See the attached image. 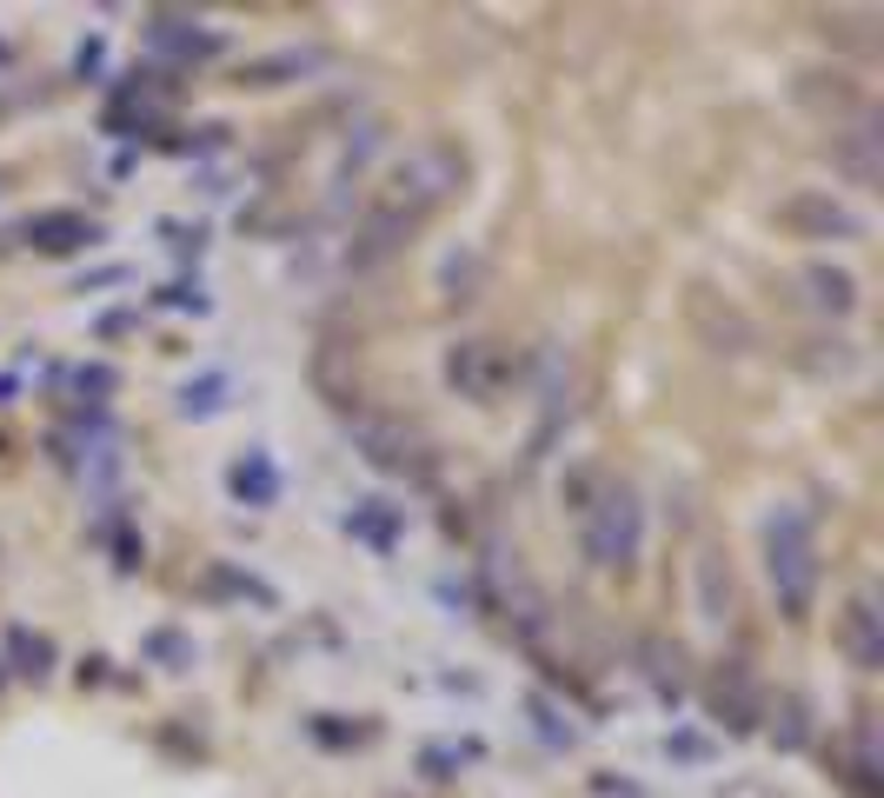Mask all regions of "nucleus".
<instances>
[{"label": "nucleus", "mask_w": 884, "mask_h": 798, "mask_svg": "<svg viewBox=\"0 0 884 798\" xmlns=\"http://www.w3.org/2000/svg\"><path fill=\"white\" fill-rule=\"evenodd\" d=\"M472 180V160L459 140L446 133H426L413 140L406 153L386 167L373 207L353 220V239H346V273H379L386 260H399L413 247V239L426 233V220H439Z\"/></svg>", "instance_id": "f257e3e1"}, {"label": "nucleus", "mask_w": 884, "mask_h": 798, "mask_svg": "<svg viewBox=\"0 0 884 798\" xmlns=\"http://www.w3.org/2000/svg\"><path fill=\"white\" fill-rule=\"evenodd\" d=\"M758 552H765V579H771V599H778L785 625H805L812 606H818V579H825L812 513L791 506V500H778V506L765 513V526H758Z\"/></svg>", "instance_id": "f03ea898"}, {"label": "nucleus", "mask_w": 884, "mask_h": 798, "mask_svg": "<svg viewBox=\"0 0 884 798\" xmlns=\"http://www.w3.org/2000/svg\"><path fill=\"white\" fill-rule=\"evenodd\" d=\"M579 545L599 573H618V579L638 566V552H646V500H638V486L618 479L612 466L592 486V500L579 506Z\"/></svg>", "instance_id": "7ed1b4c3"}, {"label": "nucleus", "mask_w": 884, "mask_h": 798, "mask_svg": "<svg viewBox=\"0 0 884 798\" xmlns=\"http://www.w3.org/2000/svg\"><path fill=\"white\" fill-rule=\"evenodd\" d=\"M360 459L386 479H406V486H426V479H439V439L406 420V413H353L346 420Z\"/></svg>", "instance_id": "20e7f679"}, {"label": "nucleus", "mask_w": 884, "mask_h": 798, "mask_svg": "<svg viewBox=\"0 0 884 798\" xmlns=\"http://www.w3.org/2000/svg\"><path fill=\"white\" fill-rule=\"evenodd\" d=\"M439 373H446V386H452L459 399H472V407H493L506 386L526 379V360H519L512 347H499V340H452Z\"/></svg>", "instance_id": "39448f33"}, {"label": "nucleus", "mask_w": 884, "mask_h": 798, "mask_svg": "<svg viewBox=\"0 0 884 798\" xmlns=\"http://www.w3.org/2000/svg\"><path fill=\"white\" fill-rule=\"evenodd\" d=\"M698 699H705V718H711V726H726L732 739H752L765 718H771V699H765V685H758V672L745 659H718L711 679L698 685Z\"/></svg>", "instance_id": "423d86ee"}, {"label": "nucleus", "mask_w": 884, "mask_h": 798, "mask_svg": "<svg viewBox=\"0 0 884 798\" xmlns=\"http://www.w3.org/2000/svg\"><path fill=\"white\" fill-rule=\"evenodd\" d=\"M791 101L805 107L825 133L858 127V120H871V114H877V107H871V94L858 87L845 67H798V73H791Z\"/></svg>", "instance_id": "0eeeda50"}, {"label": "nucleus", "mask_w": 884, "mask_h": 798, "mask_svg": "<svg viewBox=\"0 0 884 798\" xmlns=\"http://www.w3.org/2000/svg\"><path fill=\"white\" fill-rule=\"evenodd\" d=\"M685 327H692V333H698L711 353H726V360L758 353V319H752L739 300L711 293L705 280H692V286H685Z\"/></svg>", "instance_id": "6e6552de"}, {"label": "nucleus", "mask_w": 884, "mask_h": 798, "mask_svg": "<svg viewBox=\"0 0 884 798\" xmlns=\"http://www.w3.org/2000/svg\"><path fill=\"white\" fill-rule=\"evenodd\" d=\"M771 220H778L791 239H864V233H871V220H864L851 200H838L832 187H798V193H785V200L771 207Z\"/></svg>", "instance_id": "1a4fd4ad"}, {"label": "nucleus", "mask_w": 884, "mask_h": 798, "mask_svg": "<svg viewBox=\"0 0 884 798\" xmlns=\"http://www.w3.org/2000/svg\"><path fill=\"white\" fill-rule=\"evenodd\" d=\"M825 160H832L851 187H877V180H884V120L871 114V120H858V127H838V133L825 140Z\"/></svg>", "instance_id": "9d476101"}, {"label": "nucleus", "mask_w": 884, "mask_h": 798, "mask_svg": "<svg viewBox=\"0 0 884 798\" xmlns=\"http://www.w3.org/2000/svg\"><path fill=\"white\" fill-rule=\"evenodd\" d=\"M638 672H646V685L659 692V705H685L692 699V653L679 646V638H665V632H646L638 638Z\"/></svg>", "instance_id": "9b49d317"}, {"label": "nucleus", "mask_w": 884, "mask_h": 798, "mask_svg": "<svg viewBox=\"0 0 884 798\" xmlns=\"http://www.w3.org/2000/svg\"><path fill=\"white\" fill-rule=\"evenodd\" d=\"M21 233H27V247L47 254V260H67V254H80V247H101V220L73 213V207H40V213H27Z\"/></svg>", "instance_id": "f8f14e48"}, {"label": "nucleus", "mask_w": 884, "mask_h": 798, "mask_svg": "<svg viewBox=\"0 0 884 798\" xmlns=\"http://www.w3.org/2000/svg\"><path fill=\"white\" fill-rule=\"evenodd\" d=\"M785 353H791L798 373L818 379V386H851V379L864 373V353H858L851 340H838V333H805V340H791Z\"/></svg>", "instance_id": "ddd939ff"}, {"label": "nucleus", "mask_w": 884, "mask_h": 798, "mask_svg": "<svg viewBox=\"0 0 884 798\" xmlns=\"http://www.w3.org/2000/svg\"><path fill=\"white\" fill-rule=\"evenodd\" d=\"M838 646H845V659H851L858 672H877V666H884V612H877L871 592H851V599H845V612H838Z\"/></svg>", "instance_id": "4468645a"}, {"label": "nucleus", "mask_w": 884, "mask_h": 798, "mask_svg": "<svg viewBox=\"0 0 884 798\" xmlns=\"http://www.w3.org/2000/svg\"><path fill=\"white\" fill-rule=\"evenodd\" d=\"M692 606H698V619L705 625H726L732 619V606H739V592H732V566L718 559L711 545H698V559H692Z\"/></svg>", "instance_id": "2eb2a0df"}, {"label": "nucleus", "mask_w": 884, "mask_h": 798, "mask_svg": "<svg viewBox=\"0 0 884 798\" xmlns=\"http://www.w3.org/2000/svg\"><path fill=\"white\" fill-rule=\"evenodd\" d=\"M327 67V47H280V54H260V60H247L233 80L239 87H286V80H306V73H319Z\"/></svg>", "instance_id": "dca6fc26"}, {"label": "nucleus", "mask_w": 884, "mask_h": 798, "mask_svg": "<svg viewBox=\"0 0 884 798\" xmlns=\"http://www.w3.org/2000/svg\"><path fill=\"white\" fill-rule=\"evenodd\" d=\"M146 40H153L160 54H174V60H213V54L226 47L213 27H200V21H187V14H146Z\"/></svg>", "instance_id": "f3484780"}, {"label": "nucleus", "mask_w": 884, "mask_h": 798, "mask_svg": "<svg viewBox=\"0 0 884 798\" xmlns=\"http://www.w3.org/2000/svg\"><path fill=\"white\" fill-rule=\"evenodd\" d=\"M798 286H805V300H812L825 319L858 313V280H851L845 267H832V260H805V267H798Z\"/></svg>", "instance_id": "a211bd4d"}, {"label": "nucleus", "mask_w": 884, "mask_h": 798, "mask_svg": "<svg viewBox=\"0 0 884 798\" xmlns=\"http://www.w3.org/2000/svg\"><path fill=\"white\" fill-rule=\"evenodd\" d=\"M226 486H233L239 506H273V500H280V466H273L267 453H247V459L226 466Z\"/></svg>", "instance_id": "6ab92c4d"}, {"label": "nucleus", "mask_w": 884, "mask_h": 798, "mask_svg": "<svg viewBox=\"0 0 884 798\" xmlns=\"http://www.w3.org/2000/svg\"><path fill=\"white\" fill-rule=\"evenodd\" d=\"M851 791L858 798H884V772H877V718L864 712L851 732Z\"/></svg>", "instance_id": "aec40b11"}, {"label": "nucleus", "mask_w": 884, "mask_h": 798, "mask_svg": "<svg viewBox=\"0 0 884 798\" xmlns=\"http://www.w3.org/2000/svg\"><path fill=\"white\" fill-rule=\"evenodd\" d=\"M399 519H406L399 506H386V500H360V506L346 513V532H353V539H366L373 552H392V539H399Z\"/></svg>", "instance_id": "412c9836"}, {"label": "nucleus", "mask_w": 884, "mask_h": 798, "mask_svg": "<svg viewBox=\"0 0 884 798\" xmlns=\"http://www.w3.org/2000/svg\"><path fill=\"white\" fill-rule=\"evenodd\" d=\"M8 666H14L21 679H34V685H40V679L54 672V638H47V632H34V625H14V632H8Z\"/></svg>", "instance_id": "4be33fe9"}, {"label": "nucleus", "mask_w": 884, "mask_h": 798, "mask_svg": "<svg viewBox=\"0 0 884 798\" xmlns=\"http://www.w3.org/2000/svg\"><path fill=\"white\" fill-rule=\"evenodd\" d=\"M771 739H778V752H805V746H812V705L798 699V692L778 699V726H771Z\"/></svg>", "instance_id": "5701e85b"}, {"label": "nucleus", "mask_w": 884, "mask_h": 798, "mask_svg": "<svg viewBox=\"0 0 884 798\" xmlns=\"http://www.w3.org/2000/svg\"><path fill=\"white\" fill-rule=\"evenodd\" d=\"M146 653H153V659H167L174 672H187V666H193V638H187V632H174V625H160V632H146Z\"/></svg>", "instance_id": "b1692460"}, {"label": "nucleus", "mask_w": 884, "mask_h": 798, "mask_svg": "<svg viewBox=\"0 0 884 798\" xmlns=\"http://www.w3.org/2000/svg\"><path fill=\"white\" fill-rule=\"evenodd\" d=\"M439 286H446V300H472V286H479V254H472V247H459V254L446 260Z\"/></svg>", "instance_id": "393cba45"}, {"label": "nucleus", "mask_w": 884, "mask_h": 798, "mask_svg": "<svg viewBox=\"0 0 884 798\" xmlns=\"http://www.w3.org/2000/svg\"><path fill=\"white\" fill-rule=\"evenodd\" d=\"M220 392H226V379H220V373H207L200 386H180V413H187V420H207V413H220Z\"/></svg>", "instance_id": "a878e982"}, {"label": "nucleus", "mask_w": 884, "mask_h": 798, "mask_svg": "<svg viewBox=\"0 0 884 798\" xmlns=\"http://www.w3.org/2000/svg\"><path fill=\"white\" fill-rule=\"evenodd\" d=\"M73 392H80V399H94V407H101L107 392H120V373H114V366H73Z\"/></svg>", "instance_id": "bb28decb"}, {"label": "nucleus", "mask_w": 884, "mask_h": 798, "mask_svg": "<svg viewBox=\"0 0 884 798\" xmlns=\"http://www.w3.org/2000/svg\"><path fill=\"white\" fill-rule=\"evenodd\" d=\"M877 14H825V34H838V40H851L858 54H877V40L871 34H858V27H871Z\"/></svg>", "instance_id": "cd10ccee"}, {"label": "nucleus", "mask_w": 884, "mask_h": 798, "mask_svg": "<svg viewBox=\"0 0 884 798\" xmlns=\"http://www.w3.org/2000/svg\"><path fill=\"white\" fill-rule=\"evenodd\" d=\"M160 306H193V313H207V293H200V286H167V293H160Z\"/></svg>", "instance_id": "c85d7f7f"}]
</instances>
